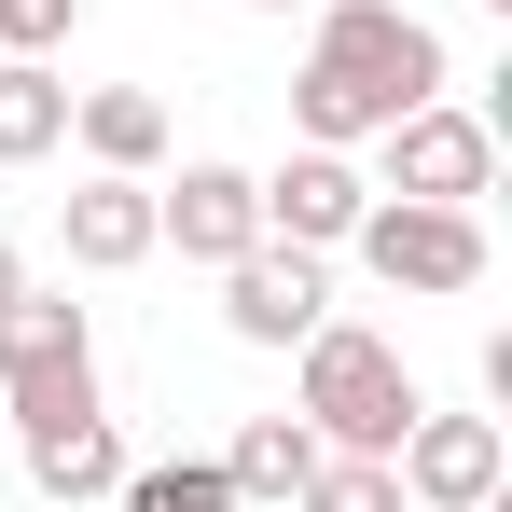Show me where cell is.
Returning <instances> with one entry per match:
<instances>
[{"mask_svg":"<svg viewBox=\"0 0 512 512\" xmlns=\"http://www.w3.org/2000/svg\"><path fill=\"white\" fill-rule=\"evenodd\" d=\"M374 153V194H429V208H485L499 194V111H471V97H416L402 125H374L360 139Z\"/></svg>","mask_w":512,"mask_h":512,"instance_id":"5b68a950","label":"cell"},{"mask_svg":"<svg viewBox=\"0 0 512 512\" xmlns=\"http://www.w3.org/2000/svg\"><path fill=\"white\" fill-rule=\"evenodd\" d=\"M291 512H402V471H388V457H319V471L291 485Z\"/></svg>","mask_w":512,"mask_h":512,"instance_id":"2e32d148","label":"cell"},{"mask_svg":"<svg viewBox=\"0 0 512 512\" xmlns=\"http://www.w3.org/2000/svg\"><path fill=\"white\" fill-rule=\"evenodd\" d=\"M291 416L319 429V457H388L429 416V388H416V360L374 333V319H319V333L291 346Z\"/></svg>","mask_w":512,"mask_h":512,"instance_id":"7a4b0ae2","label":"cell"},{"mask_svg":"<svg viewBox=\"0 0 512 512\" xmlns=\"http://www.w3.org/2000/svg\"><path fill=\"white\" fill-rule=\"evenodd\" d=\"M153 250H180V263H222L236 250H263V208H250V167H222V153H180V180H153Z\"/></svg>","mask_w":512,"mask_h":512,"instance_id":"9c48e42d","label":"cell"},{"mask_svg":"<svg viewBox=\"0 0 512 512\" xmlns=\"http://www.w3.org/2000/svg\"><path fill=\"white\" fill-rule=\"evenodd\" d=\"M250 208L277 250H346L360 236V208H374V180H360V153H319V139H291L277 167H250Z\"/></svg>","mask_w":512,"mask_h":512,"instance_id":"8992f818","label":"cell"},{"mask_svg":"<svg viewBox=\"0 0 512 512\" xmlns=\"http://www.w3.org/2000/svg\"><path fill=\"white\" fill-rule=\"evenodd\" d=\"M305 471H319V429H305V416H250L236 443H222V485H236V512H250V499H291Z\"/></svg>","mask_w":512,"mask_h":512,"instance_id":"5bb4252c","label":"cell"},{"mask_svg":"<svg viewBox=\"0 0 512 512\" xmlns=\"http://www.w3.org/2000/svg\"><path fill=\"white\" fill-rule=\"evenodd\" d=\"M0 402H14V429H56V416H97V305H70V291H14L0 305Z\"/></svg>","mask_w":512,"mask_h":512,"instance_id":"277c9868","label":"cell"},{"mask_svg":"<svg viewBox=\"0 0 512 512\" xmlns=\"http://www.w3.org/2000/svg\"><path fill=\"white\" fill-rule=\"evenodd\" d=\"M485 14H512V0H485Z\"/></svg>","mask_w":512,"mask_h":512,"instance_id":"ffe728a7","label":"cell"},{"mask_svg":"<svg viewBox=\"0 0 512 512\" xmlns=\"http://www.w3.org/2000/svg\"><path fill=\"white\" fill-rule=\"evenodd\" d=\"M14 291H28V250H14V236H0V305H14Z\"/></svg>","mask_w":512,"mask_h":512,"instance_id":"ac0fdd59","label":"cell"},{"mask_svg":"<svg viewBox=\"0 0 512 512\" xmlns=\"http://www.w3.org/2000/svg\"><path fill=\"white\" fill-rule=\"evenodd\" d=\"M250 14H319V0H250Z\"/></svg>","mask_w":512,"mask_h":512,"instance_id":"d6986e66","label":"cell"},{"mask_svg":"<svg viewBox=\"0 0 512 512\" xmlns=\"http://www.w3.org/2000/svg\"><path fill=\"white\" fill-rule=\"evenodd\" d=\"M443 84H457V56H443V28H429L416 0H319L305 70H291V139L360 153L374 125H402V111L443 97Z\"/></svg>","mask_w":512,"mask_h":512,"instance_id":"6da1fadb","label":"cell"},{"mask_svg":"<svg viewBox=\"0 0 512 512\" xmlns=\"http://www.w3.org/2000/svg\"><path fill=\"white\" fill-rule=\"evenodd\" d=\"M111 499L125 512H236V485H222V457H125Z\"/></svg>","mask_w":512,"mask_h":512,"instance_id":"9a60e30c","label":"cell"},{"mask_svg":"<svg viewBox=\"0 0 512 512\" xmlns=\"http://www.w3.org/2000/svg\"><path fill=\"white\" fill-rule=\"evenodd\" d=\"M14 457H28V499H111L125 485V443H111V416H56V429H14Z\"/></svg>","mask_w":512,"mask_h":512,"instance_id":"7c38bea8","label":"cell"},{"mask_svg":"<svg viewBox=\"0 0 512 512\" xmlns=\"http://www.w3.org/2000/svg\"><path fill=\"white\" fill-rule=\"evenodd\" d=\"M70 139H84V167L153 180V167H167V97H153V84H70Z\"/></svg>","mask_w":512,"mask_h":512,"instance_id":"8fae6325","label":"cell"},{"mask_svg":"<svg viewBox=\"0 0 512 512\" xmlns=\"http://www.w3.org/2000/svg\"><path fill=\"white\" fill-rule=\"evenodd\" d=\"M56 250H70V277H125V263H153V180H70L56 194Z\"/></svg>","mask_w":512,"mask_h":512,"instance_id":"30bf717a","label":"cell"},{"mask_svg":"<svg viewBox=\"0 0 512 512\" xmlns=\"http://www.w3.org/2000/svg\"><path fill=\"white\" fill-rule=\"evenodd\" d=\"M42 153H70V84L56 56H0V167H42Z\"/></svg>","mask_w":512,"mask_h":512,"instance_id":"4fadbf2b","label":"cell"},{"mask_svg":"<svg viewBox=\"0 0 512 512\" xmlns=\"http://www.w3.org/2000/svg\"><path fill=\"white\" fill-rule=\"evenodd\" d=\"M84 28V0H0V56H56Z\"/></svg>","mask_w":512,"mask_h":512,"instance_id":"e0dca14e","label":"cell"},{"mask_svg":"<svg viewBox=\"0 0 512 512\" xmlns=\"http://www.w3.org/2000/svg\"><path fill=\"white\" fill-rule=\"evenodd\" d=\"M346 263L374 277V291H416V305H471L485 291V208H429V194H374L360 208V236H346Z\"/></svg>","mask_w":512,"mask_h":512,"instance_id":"3957f363","label":"cell"},{"mask_svg":"<svg viewBox=\"0 0 512 512\" xmlns=\"http://www.w3.org/2000/svg\"><path fill=\"white\" fill-rule=\"evenodd\" d=\"M388 471H402V512H499L512 443H499V416H416L388 443Z\"/></svg>","mask_w":512,"mask_h":512,"instance_id":"ba28073f","label":"cell"},{"mask_svg":"<svg viewBox=\"0 0 512 512\" xmlns=\"http://www.w3.org/2000/svg\"><path fill=\"white\" fill-rule=\"evenodd\" d=\"M319 319H333V250H277L263 236V250L222 263V333L236 346H305Z\"/></svg>","mask_w":512,"mask_h":512,"instance_id":"52a82bcc","label":"cell"}]
</instances>
